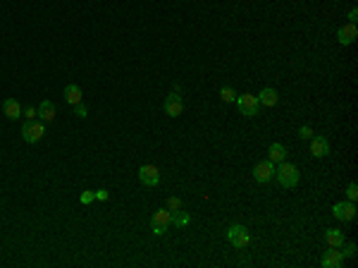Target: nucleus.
<instances>
[{
    "instance_id": "obj_1",
    "label": "nucleus",
    "mask_w": 358,
    "mask_h": 268,
    "mask_svg": "<svg viewBox=\"0 0 358 268\" xmlns=\"http://www.w3.org/2000/svg\"><path fill=\"white\" fill-rule=\"evenodd\" d=\"M275 177L284 189H292V187L299 185V168L292 166V163H287V160H282L279 168L275 170Z\"/></svg>"
},
{
    "instance_id": "obj_2",
    "label": "nucleus",
    "mask_w": 358,
    "mask_h": 268,
    "mask_svg": "<svg viewBox=\"0 0 358 268\" xmlns=\"http://www.w3.org/2000/svg\"><path fill=\"white\" fill-rule=\"evenodd\" d=\"M43 134H46L43 120H27V122H24V127H22V137H24V141H29V144H36V141H41V139H43Z\"/></svg>"
},
{
    "instance_id": "obj_3",
    "label": "nucleus",
    "mask_w": 358,
    "mask_h": 268,
    "mask_svg": "<svg viewBox=\"0 0 358 268\" xmlns=\"http://www.w3.org/2000/svg\"><path fill=\"white\" fill-rule=\"evenodd\" d=\"M227 240H230L237 249H244V247L251 244V232H248V228H244V225H232L230 230H227Z\"/></svg>"
},
{
    "instance_id": "obj_4",
    "label": "nucleus",
    "mask_w": 358,
    "mask_h": 268,
    "mask_svg": "<svg viewBox=\"0 0 358 268\" xmlns=\"http://www.w3.org/2000/svg\"><path fill=\"white\" fill-rule=\"evenodd\" d=\"M170 225H172V211H170V208H158V211L153 213V221H151L153 232H156V235H163Z\"/></svg>"
},
{
    "instance_id": "obj_5",
    "label": "nucleus",
    "mask_w": 358,
    "mask_h": 268,
    "mask_svg": "<svg viewBox=\"0 0 358 268\" xmlns=\"http://www.w3.org/2000/svg\"><path fill=\"white\" fill-rule=\"evenodd\" d=\"M237 105H239V113L246 115V118H256L258 115V96H251V93H244L237 98Z\"/></svg>"
},
{
    "instance_id": "obj_6",
    "label": "nucleus",
    "mask_w": 358,
    "mask_h": 268,
    "mask_svg": "<svg viewBox=\"0 0 358 268\" xmlns=\"http://www.w3.org/2000/svg\"><path fill=\"white\" fill-rule=\"evenodd\" d=\"M253 177H256V182H260V185L270 182V180L275 177V163H270V160L256 163V166H253Z\"/></svg>"
},
{
    "instance_id": "obj_7",
    "label": "nucleus",
    "mask_w": 358,
    "mask_h": 268,
    "mask_svg": "<svg viewBox=\"0 0 358 268\" xmlns=\"http://www.w3.org/2000/svg\"><path fill=\"white\" fill-rule=\"evenodd\" d=\"M332 213H334V218H337V221L349 223V221L356 218V203L353 201H339V203H334Z\"/></svg>"
},
{
    "instance_id": "obj_8",
    "label": "nucleus",
    "mask_w": 358,
    "mask_h": 268,
    "mask_svg": "<svg viewBox=\"0 0 358 268\" xmlns=\"http://www.w3.org/2000/svg\"><path fill=\"white\" fill-rule=\"evenodd\" d=\"M138 180H141V185L156 187L160 182V170L156 166H141L138 168Z\"/></svg>"
},
{
    "instance_id": "obj_9",
    "label": "nucleus",
    "mask_w": 358,
    "mask_h": 268,
    "mask_svg": "<svg viewBox=\"0 0 358 268\" xmlns=\"http://www.w3.org/2000/svg\"><path fill=\"white\" fill-rule=\"evenodd\" d=\"M322 266L325 268H341L344 266V254L339 251V247H330L322 256Z\"/></svg>"
},
{
    "instance_id": "obj_10",
    "label": "nucleus",
    "mask_w": 358,
    "mask_h": 268,
    "mask_svg": "<svg viewBox=\"0 0 358 268\" xmlns=\"http://www.w3.org/2000/svg\"><path fill=\"white\" fill-rule=\"evenodd\" d=\"M182 111H184V103H182V96L179 93H170L165 98V113L170 115V118H179L182 115Z\"/></svg>"
},
{
    "instance_id": "obj_11",
    "label": "nucleus",
    "mask_w": 358,
    "mask_h": 268,
    "mask_svg": "<svg viewBox=\"0 0 358 268\" xmlns=\"http://www.w3.org/2000/svg\"><path fill=\"white\" fill-rule=\"evenodd\" d=\"M337 38H339V43L341 46H351L353 41L358 38V29H356V24H344V27L337 31Z\"/></svg>"
},
{
    "instance_id": "obj_12",
    "label": "nucleus",
    "mask_w": 358,
    "mask_h": 268,
    "mask_svg": "<svg viewBox=\"0 0 358 268\" xmlns=\"http://www.w3.org/2000/svg\"><path fill=\"white\" fill-rule=\"evenodd\" d=\"M311 153L315 158H322V156H327L330 153V141L325 137H311Z\"/></svg>"
},
{
    "instance_id": "obj_13",
    "label": "nucleus",
    "mask_w": 358,
    "mask_h": 268,
    "mask_svg": "<svg viewBox=\"0 0 358 268\" xmlns=\"http://www.w3.org/2000/svg\"><path fill=\"white\" fill-rule=\"evenodd\" d=\"M55 105H53V101H41L38 103V120H43V122H50V120H55Z\"/></svg>"
},
{
    "instance_id": "obj_14",
    "label": "nucleus",
    "mask_w": 358,
    "mask_h": 268,
    "mask_svg": "<svg viewBox=\"0 0 358 268\" xmlns=\"http://www.w3.org/2000/svg\"><path fill=\"white\" fill-rule=\"evenodd\" d=\"M277 101H279V98H277V91H275V89H270V86L258 93V103H263L265 108H272V105H277Z\"/></svg>"
},
{
    "instance_id": "obj_15",
    "label": "nucleus",
    "mask_w": 358,
    "mask_h": 268,
    "mask_svg": "<svg viewBox=\"0 0 358 268\" xmlns=\"http://www.w3.org/2000/svg\"><path fill=\"white\" fill-rule=\"evenodd\" d=\"M3 111H5V115H8L10 120H19L22 105H19V101H15V98H8V101L3 103Z\"/></svg>"
},
{
    "instance_id": "obj_16",
    "label": "nucleus",
    "mask_w": 358,
    "mask_h": 268,
    "mask_svg": "<svg viewBox=\"0 0 358 268\" xmlns=\"http://www.w3.org/2000/svg\"><path fill=\"white\" fill-rule=\"evenodd\" d=\"M267 160H270V163H282V160H287V148L282 146V144H272L270 151H267Z\"/></svg>"
},
{
    "instance_id": "obj_17",
    "label": "nucleus",
    "mask_w": 358,
    "mask_h": 268,
    "mask_svg": "<svg viewBox=\"0 0 358 268\" xmlns=\"http://www.w3.org/2000/svg\"><path fill=\"white\" fill-rule=\"evenodd\" d=\"M64 101L69 103V105H77V103H82V89H79L77 84H69V86L64 89Z\"/></svg>"
},
{
    "instance_id": "obj_18",
    "label": "nucleus",
    "mask_w": 358,
    "mask_h": 268,
    "mask_svg": "<svg viewBox=\"0 0 358 268\" xmlns=\"http://www.w3.org/2000/svg\"><path fill=\"white\" fill-rule=\"evenodd\" d=\"M325 240L330 247H341L344 244V235L339 230H325Z\"/></svg>"
},
{
    "instance_id": "obj_19",
    "label": "nucleus",
    "mask_w": 358,
    "mask_h": 268,
    "mask_svg": "<svg viewBox=\"0 0 358 268\" xmlns=\"http://www.w3.org/2000/svg\"><path fill=\"white\" fill-rule=\"evenodd\" d=\"M189 221H191V218H189L186 211H179V208L172 211V225H175V228H184V225H189Z\"/></svg>"
},
{
    "instance_id": "obj_20",
    "label": "nucleus",
    "mask_w": 358,
    "mask_h": 268,
    "mask_svg": "<svg viewBox=\"0 0 358 268\" xmlns=\"http://www.w3.org/2000/svg\"><path fill=\"white\" fill-rule=\"evenodd\" d=\"M220 98H222V101H227V103H232V101H237V93H234V89H232V86H222Z\"/></svg>"
},
{
    "instance_id": "obj_21",
    "label": "nucleus",
    "mask_w": 358,
    "mask_h": 268,
    "mask_svg": "<svg viewBox=\"0 0 358 268\" xmlns=\"http://www.w3.org/2000/svg\"><path fill=\"white\" fill-rule=\"evenodd\" d=\"M339 251L344 254V256H356V244H353V242H349V244H341Z\"/></svg>"
},
{
    "instance_id": "obj_22",
    "label": "nucleus",
    "mask_w": 358,
    "mask_h": 268,
    "mask_svg": "<svg viewBox=\"0 0 358 268\" xmlns=\"http://www.w3.org/2000/svg\"><path fill=\"white\" fill-rule=\"evenodd\" d=\"M346 196H349V201H356V196H358L356 182H349V187H346Z\"/></svg>"
},
{
    "instance_id": "obj_23",
    "label": "nucleus",
    "mask_w": 358,
    "mask_h": 268,
    "mask_svg": "<svg viewBox=\"0 0 358 268\" xmlns=\"http://www.w3.org/2000/svg\"><path fill=\"white\" fill-rule=\"evenodd\" d=\"M74 115H77V118H86V115H89V111H86V105H84V103H77V105H74Z\"/></svg>"
},
{
    "instance_id": "obj_24",
    "label": "nucleus",
    "mask_w": 358,
    "mask_h": 268,
    "mask_svg": "<svg viewBox=\"0 0 358 268\" xmlns=\"http://www.w3.org/2000/svg\"><path fill=\"white\" fill-rule=\"evenodd\" d=\"M167 208H170V211H177V208H182V201H179L177 196H170V199H167Z\"/></svg>"
},
{
    "instance_id": "obj_25",
    "label": "nucleus",
    "mask_w": 358,
    "mask_h": 268,
    "mask_svg": "<svg viewBox=\"0 0 358 268\" xmlns=\"http://www.w3.org/2000/svg\"><path fill=\"white\" fill-rule=\"evenodd\" d=\"M299 137H301V139H311L313 137V130L308 127V125H303L301 130H299Z\"/></svg>"
},
{
    "instance_id": "obj_26",
    "label": "nucleus",
    "mask_w": 358,
    "mask_h": 268,
    "mask_svg": "<svg viewBox=\"0 0 358 268\" xmlns=\"http://www.w3.org/2000/svg\"><path fill=\"white\" fill-rule=\"evenodd\" d=\"M36 115H38V111L34 105H29L27 111H24V118H27V120H36Z\"/></svg>"
},
{
    "instance_id": "obj_27",
    "label": "nucleus",
    "mask_w": 358,
    "mask_h": 268,
    "mask_svg": "<svg viewBox=\"0 0 358 268\" xmlns=\"http://www.w3.org/2000/svg\"><path fill=\"white\" fill-rule=\"evenodd\" d=\"M93 199H96V192H91V189H89V192H84V194H82V203H91Z\"/></svg>"
},
{
    "instance_id": "obj_28",
    "label": "nucleus",
    "mask_w": 358,
    "mask_h": 268,
    "mask_svg": "<svg viewBox=\"0 0 358 268\" xmlns=\"http://www.w3.org/2000/svg\"><path fill=\"white\" fill-rule=\"evenodd\" d=\"M96 199H98V201H108V189H98V192H96Z\"/></svg>"
},
{
    "instance_id": "obj_29",
    "label": "nucleus",
    "mask_w": 358,
    "mask_h": 268,
    "mask_svg": "<svg viewBox=\"0 0 358 268\" xmlns=\"http://www.w3.org/2000/svg\"><path fill=\"white\" fill-rule=\"evenodd\" d=\"M356 19H358V10H356V8H351V12H349V22H351V24H356Z\"/></svg>"
}]
</instances>
